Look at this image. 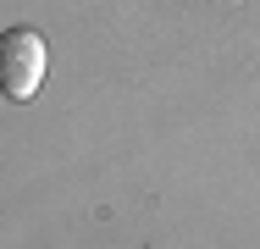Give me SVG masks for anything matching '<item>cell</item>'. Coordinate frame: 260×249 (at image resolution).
I'll return each mask as SVG.
<instances>
[{
    "mask_svg": "<svg viewBox=\"0 0 260 249\" xmlns=\"http://www.w3.org/2000/svg\"><path fill=\"white\" fill-rule=\"evenodd\" d=\"M45 72H50V50L34 28H6L0 39V83L11 100H34L45 89Z\"/></svg>",
    "mask_w": 260,
    "mask_h": 249,
    "instance_id": "6da1fadb",
    "label": "cell"
}]
</instances>
